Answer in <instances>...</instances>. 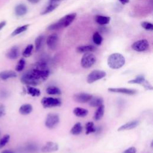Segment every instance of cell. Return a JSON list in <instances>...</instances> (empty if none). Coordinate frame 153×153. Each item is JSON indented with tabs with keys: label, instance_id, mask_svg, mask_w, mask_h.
<instances>
[{
	"label": "cell",
	"instance_id": "6da1fadb",
	"mask_svg": "<svg viewBox=\"0 0 153 153\" xmlns=\"http://www.w3.org/2000/svg\"><path fill=\"white\" fill-rule=\"evenodd\" d=\"M76 16V14L75 13L66 14L62 17L58 22L50 25L47 27V29L48 30H53L68 27L74 20Z\"/></svg>",
	"mask_w": 153,
	"mask_h": 153
},
{
	"label": "cell",
	"instance_id": "7a4b0ae2",
	"mask_svg": "<svg viewBox=\"0 0 153 153\" xmlns=\"http://www.w3.org/2000/svg\"><path fill=\"white\" fill-rule=\"evenodd\" d=\"M126 62L124 57L120 53L111 54L108 58L107 63L108 66L113 69H118L122 68Z\"/></svg>",
	"mask_w": 153,
	"mask_h": 153
},
{
	"label": "cell",
	"instance_id": "3957f363",
	"mask_svg": "<svg viewBox=\"0 0 153 153\" xmlns=\"http://www.w3.org/2000/svg\"><path fill=\"white\" fill-rule=\"evenodd\" d=\"M96 62V57L91 52L85 53L82 56L81 60V65L83 68L87 69L91 68Z\"/></svg>",
	"mask_w": 153,
	"mask_h": 153
},
{
	"label": "cell",
	"instance_id": "277c9868",
	"mask_svg": "<svg viewBox=\"0 0 153 153\" xmlns=\"http://www.w3.org/2000/svg\"><path fill=\"white\" fill-rule=\"evenodd\" d=\"M41 103L45 108L60 106L62 105V101L60 99L51 97H44L41 99Z\"/></svg>",
	"mask_w": 153,
	"mask_h": 153
},
{
	"label": "cell",
	"instance_id": "5b68a950",
	"mask_svg": "<svg viewBox=\"0 0 153 153\" xmlns=\"http://www.w3.org/2000/svg\"><path fill=\"white\" fill-rule=\"evenodd\" d=\"M59 123V115L54 113H50L47 115L45 121V126L50 129L55 128Z\"/></svg>",
	"mask_w": 153,
	"mask_h": 153
},
{
	"label": "cell",
	"instance_id": "8992f818",
	"mask_svg": "<svg viewBox=\"0 0 153 153\" xmlns=\"http://www.w3.org/2000/svg\"><path fill=\"white\" fill-rule=\"evenodd\" d=\"M106 74L105 71L100 70H94L91 71L87 78V81L89 84H91L96 81L102 79L106 76Z\"/></svg>",
	"mask_w": 153,
	"mask_h": 153
},
{
	"label": "cell",
	"instance_id": "52a82bcc",
	"mask_svg": "<svg viewBox=\"0 0 153 153\" xmlns=\"http://www.w3.org/2000/svg\"><path fill=\"white\" fill-rule=\"evenodd\" d=\"M131 48L136 51L143 52L149 49V44L146 39H140L133 43Z\"/></svg>",
	"mask_w": 153,
	"mask_h": 153
},
{
	"label": "cell",
	"instance_id": "ba28073f",
	"mask_svg": "<svg viewBox=\"0 0 153 153\" xmlns=\"http://www.w3.org/2000/svg\"><path fill=\"white\" fill-rule=\"evenodd\" d=\"M129 84H137L143 86L147 90H152V85L145 79L143 75H139L136 78L128 81Z\"/></svg>",
	"mask_w": 153,
	"mask_h": 153
},
{
	"label": "cell",
	"instance_id": "9c48e42d",
	"mask_svg": "<svg viewBox=\"0 0 153 153\" xmlns=\"http://www.w3.org/2000/svg\"><path fill=\"white\" fill-rule=\"evenodd\" d=\"M92 96H93L89 93L81 92L75 94L73 96V99L76 102L84 103L86 102H88Z\"/></svg>",
	"mask_w": 153,
	"mask_h": 153
},
{
	"label": "cell",
	"instance_id": "30bf717a",
	"mask_svg": "<svg viewBox=\"0 0 153 153\" xmlns=\"http://www.w3.org/2000/svg\"><path fill=\"white\" fill-rule=\"evenodd\" d=\"M59 149V145L54 142H47L42 148L41 152L43 153H51Z\"/></svg>",
	"mask_w": 153,
	"mask_h": 153
},
{
	"label": "cell",
	"instance_id": "8fae6325",
	"mask_svg": "<svg viewBox=\"0 0 153 153\" xmlns=\"http://www.w3.org/2000/svg\"><path fill=\"white\" fill-rule=\"evenodd\" d=\"M59 42V37L56 34H51L47 38L46 43L48 47L51 50H54L56 49Z\"/></svg>",
	"mask_w": 153,
	"mask_h": 153
},
{
	"label": "cell",
	"instance_id": "7c38bea8",
	"mask_svg": "<svg viewBox=\"0 0 153 153\" xmlns=\"http://www.w3.org/2000/svg\"><path fill=\"white\" fill-rule=\"evenodd\" d=\"M108 91L112 93H119L122 94H125L127 95H133L136 93L137 91L134 89L124 88V87H110L108 89Z\"/></svg>",
	"mask_w": 153,
	"mask_h": 153
},
{
	"label": "cell",
	"instance_id": "4fadbf2b",
	"mask_svg": "<svg viewBox=\"0 0 153 153\" xmlns=\"http://www.w3.org/2000/svg\"><path fill=\"white\" fill-rule=\"evenodd\" d=\"M20 54V50L17 45L11 47L6 53V57L11 60L17 59Z\"/></svg>",
	"mask_w": 153,
	"mask_h": 153
},
{
	"label": "cell",
	"instance_id": "5bb4252c",
	"mask_svg": "<svg viewBox=\"0 0 153 153\" xmlns=\"http://www.w3.org/2000/svg\"><path fill=\"white\" fill-rule=\"evenodd\" d=\"M139 124V121L138 120H132L131 121L127 122L126 124L121 126L118 128V131H123V130H128L136 128Z\"/></svg>",
	"mask_w": 153,
	"mask_h": 153
},
{
	"label": "cell",
	"instance_id": "9a60e30c",
	"mask_svg": "<svg viewBox=\"0 0 153 153\" xmlns=\"http://www.w3.org/2000/svg\"><path fill=\"white\" fill-rule=\"evenodd\" d=\"M96 47L93 45H81L76 48V52L79 53H85L88 52H94L96 50Z\"/></svg>",
	"mask_w": 153,
	"mask_h": 153
},
{
	"label": "cell",
	"instance_id": "2e32d148",
	"mask_svg": "<svg viewBox=\"0 0 153 153\" xmlns=\"http://www.w3.org/2000/svg\"><path fill=\"white\" fill-rule=\"evenodd\" d=\"M17 77V74L16 72L11 70L4 71L0 72V79L5 81L9 78H13Z\"/></svg>",
	"mask_w": 153,
	"mask_h": 153
},
{
	"label": "cell",
	"instance_id": "e0dca14e",
	"mask_svg": "<svg viewBox=\"0 0 153 153\" xmlns=\"http://www.w3.org/2000/svg\"><path fill=\"white\" fill-rule=\"evenodd\" d=\"M14 12L16 16L21 17L25 15L27 12V7L23 4L17 5L14 8Z\"/></svg>",
	"mask_w": 153,
	"mask_h": 153
},
{
	"label": "cell",
	"instance_id": "ac0fdd59",
	"mask_svg": "<svg viewBox=\"0 0 153 153\" xmlns=\"http://www.w3.org/2000/svg\"><path fill=\"white\" fill-rule=\"evenodd\" d=\"M103 99L100 96H92V97L88 102L90 106L96 108H97L100 105H103Z\"/></svg>",
	"mask_w": 153,
	"mask_h": 153
},
{
	"label": "cell",
	"instance_id": "d6986e66",
	"mask_svg": "<svg viewBox=\"0 0 153 153\" xmlns=\"http://www.w3.org/2000/svg\"><path fill=\"white\" fill-rule=\"evenodd\" d=\"M111 18L108 16H104L100 15H97L95 17L96 22L100 26H104L109 23Z\"/></svg>",
	"mask_w": 153,
	"mask_h": 153
},
{
	"label": "cell",
	"instance_id": "ffe728a7",
	"mask_svg": "<svg viewBox=\"0 0 153 153\" xmlns=\"http://www.w3.org/2000/svg\"><path fill=\"white\" fill-rule=\"evenodd\" d=\"M33 108L30 104L26 103L22 105L19 108V113L22 115H28L32 111Z\"/></svg>",
	"mask_w": 153,
	"mask_h": 153
},
{
	"label": "cell",
	"instance_id": "44dd1931",
	"mask_svg": "<svg viewBox=\"0 0 153 153\" xmlns=\"http://www.w3.org/2000/svg\"><path fill=\"white\" fill-rule=\"evenodd\" d=\"M74 114L78 117H84L88 115V111L86 109L81 108V107H76L73 110Z\"/></svg>",
	"mask_w": 153,
	"mask_h": 153
},
{
	"label": "cell",
	"instance_id": "7402d4cb",
	"mask_svg": "<svg viewBox=\"0 0 153 153\" xmlns=\"http://www.w3.org/2000/svg\"><path fill=\"white\" fill-rule=\"evenodd\" d=\"M105 112V106L103 105H100V106L97 107V110L94 112L93 118L95 121H99L101 120L104 115Z\"/></svg>",
	"mask_w": 153,
	"mask_h": 153
},
{
	"label": "cell",
	"instance_id": "603a6c76",
	"mask_svg": "<svg viewBox=\"0 0 153 153\" xmlns=\"http://www.w3.org/2000/svg\"><path fill=\"white\" fill-rule=\"evenodd\" d=\"M26 90L27 93L33 97H38L41 94V91L38 88H35L33 86L27 85Z\"/></svg>",
	"mask_w": 153,
	"mask_h": 153
},
{
	"label": "cell",
	"instance_id": "cb8c5ba5",
	"mask_svg": "<svg viewBox=\"0 0 153 153\" xmlns=\"http://www.w3.org/2000/svg\"><path fill=\"white\" fill-rule=\"evenodd\" d=\"M46 93L50 95H59L61 94V90L56 86L50 85L46 88Z\"/></svg>",
	"mask_w": 153,
	"mask_h": 153
},
{
	"label": "cell",
	"instance_id": "d4e9b609",
	"mask_svg": "<svg viewBox=\"0 0 153 153\" xmlns=\"http://www.w3.org/2000/svg\"><path fill=\"white\" fill-rule=\"evenodd\" d=\"M82 130V127L80 123H76L74 125L72 128L70 130V133L73 135L79 134Z\"/></svg>",
	"mask_w": 153,
	"mask_h": 153
},
{
	"label": "cell",
	"instance_id": "484cf974",
	"mask_svg": "<svg viewBox=\"0 0 153 153\" xmlns=\"http://www.w3.org/2000/svg\"><path fill=\"white\" fill-rule=\"evenodd\" d=\"M29 26V24H27V25H23V26H19L17 27L16 29H14V30L11 33V36H16L25 31H26L27 29H28V27Z\"/></svg>",
	"mask_w": 153,
	"mask_h": 153
},
{
	"label": "cell",
	"instance_id": "4316f807",
	"mask_svg": "<svg viewBox=\"0 0 153 153\" xmlns=\"http://www.w3.org/2000/svg\"><path fill=\"white\" fill-rule=\"evenodd\" d=\"M59 4L57 3H49V5L45 8V10L41 14L42 15L48 14L53 10H54L59 6Z\"/></svg>",
	"mask_w": 153,
	"mask_h": 153
},
{
	"label": "cell",
	"instance_id": "83f0119b",
	"mask_svg": "<svg viewBox=\"0 0 153 153\" xmlns=\"http://www.w3.org/2000/svg\"><path fill=\"white\" fill-rule=\"evenodd\" d=\"M44 36L42 35H40L36 38L35 40V50L36 51H39L42 47V45L44 42Z\"/></svg>",
	"mask_w": 153,
	"mask_h": 153
},
{
	"label": "cell",
	"instance_id": "f1b7e54d",
	"mask_svg": "<svg viewBox=\"0 0 153 153\" xmlns=\"http://www.w3.org/2000/svg\"><path fill=\"white\" fill-rule=\"evenodd\" d=\"M85 134H89L92 133H95L96 131V128L95 127L94 123L93 122H88L85 126Z\"/></svg>",
	"mask_w": 153,
	"mask_h": 153
},
{
	"label": "cell",
	"instance_id": "f546056e",
	"mask_svg": "<svg viewBox=\"0 0 153 153\" xmlns=\"http://www.w3.org/2000/svg\"><path fill=\"white\" fill-rule=\"evenodd\" d=\"M93 41L96 45H100L102 42L103 38L99 32H96L93 35Z\"/></svg>",
	"mask_w": 153,
	"mask_h": 153
},
{
	"label": "cell",
	"instance_id": "4dcf8cb0",
	"mask_svg": "<svg viewBox=\"0 0 153 153\" xmlns=\"http://www.w3.org/2000/svg\"><path fill=\"white\" fill-rule=\"evenodd\" d=\"M33 49V45L32 44L27 45L22 53L23 56L24 57H29V56H30L32 54Z\"/></svg>",
	"mask_w": 153,
	"mask_h": 153
},
{
	"label": "cell",
	"instance_id": "1f68e13d",
	"mask_svg": "<svg viewBox=\"0 0 153 153\" xmlns=\"http://www.w3.org/2000/svg\"><path fill=\"white\" fill-rule=\"evenodd\" d=\"M25 64H26V61H25V59L24 58H21L19 60V62H18V63H17V64L16 66V68H15L16 71L17 72L22 71L23 70V69L25 68Z\"/></svg>",
	"mask_w": 153,
	"mask_h": 153
},
{
	"label": "cell",
	"instance_id": "d6a6232c",
	"mask_svg": "<svg viewBox=\"0 0 153 153\" xmlns=\"http://www.w3.org/2000/svg\"><path fill=\"white\" fill-rule=\"evenodd\" d=\"M10 136L8 134H4L1 139H0V149H2L10 140Z\"/></svg>",
	"mask_w": 153,
	"mask_h": 153
},
{
	"label": "cell",
	"instance_id": "836d02e7",
	"mask_svg": "<svg viewBox=\"0 0 153 153\" xmlns=\"http://www.w3.org/2000/svg\"><path fill=\"white\" fill-rule=\"evenodd\" d=\"M141 26L146 30L152 31L153 30V25L151 23L148 22H142L141 23Z\"/></svg>",
	"mask_w": 153,
	"mask_h": 153
},
{
	"label": "cell",
	"instance_id": "e575fe53",
	"mask_svg": "<svg viewBox=\"0 0 153 153\" xmlns=\"http://www.w3.org/2000/svg\"><path fill=\"white\" fill-rule=\"evenodd\" d=\"M123 153H136V148L135 147H130L123 152Z\"/></svg>",
	"mask_w": 153,
	"mask_h": 153
},
{
	"label": "cell",
	"instance_id": "d590c367",
	"mask_svg": "<svg viewBox=\"0 0 153 153\" xmlns=\"http://www.w3.org/2000/svg\"><path fill=\"white\" fill-rule=\"evenodd\" d=\"M5 114V108L2 104H0V118Z\"/></svg>",
	"mask_w": 153,
	"mask_h": 153
},
{
	"label": "cell",
	"instance_id": "8d00e7d4",
	"mask_svg": "<svg viewBox=\"0 0 153 153\" xmlns=\"http://www.w3.org/2000/svg\"><path fill=\"white\" fill-rule=\"evenodd\" d=\"M6 22L5 21H2L0 22V30L5 26Z\"/></svg>",
	"mask_w": 153,
	"mask_h": 153
},
{
	"label": "cell",
	"instance_id": "74e56055",
	"mask_svg": "<svg viewBox=\"0 0 153 153\" xmlns=\"http://www.w3.org/2000/svg\"><path fill=\"white\" fill-rule=\"evenodd\" d=\"M1 153H14L13 150L11 149H5L2 151Z\"/></svg>",
	"mask_w": 153,
	"mask_h": 153
},
{
	"label": "cell",
	"instance_id": "f35d334b",
	"mask_svg": "<svg viewBox=\"0 0 153 153\" xmlns=\"http://www.w3.org/2000/svg\"><path fill=\"white\" fill-rule=\"evenodd\" d=\"M31 4H37L41 0H27Z\"/></svg>",
	"mask_w": 153,
	"mask_h": 153
},
{
	"label": "cell",
	"instance_id": "ab89813d",
	"mask_svg": "<svg viewBox=\"0 0 153 153\" xmlns=\"http://www.w3.org/2000/svg\"><path fill=\"white\" fill-rule=\"evenodd\" d=\"M122 4L124 5L128 2H129V0H118Z\"/></svg>",
	"mask_w": 153,
	"mask_h": 153
},
{
	"label": "cell",
	"instance_id": "60d3db41",
	"mask_svg": "<svg viewBox=\"0 0 153 153\" xmlns=\"http://www.w3.org/2000/svg\"><path fill=\"white\" fill-rule=\"evenodd\" d=\"M62 0H50V2H56V3H60V2Z\"/></svg>",
	"mask_w": 153,
	"mask_h": 153
},
{
	"label": "cell",
	"instance_id": "b9f144b4",
	"mask_svg": "<svg viewBox=\"0 0 153 153\" xmlns=\"http://www.w3.org/2000/svg\"><path fill=\"white\" fill-rule=\"evenodd\" d=\"M0 134H1V133H0Z\"/></svg>",
	"mask_w": 153,
	"mask_h": 153
}]
</instances>
